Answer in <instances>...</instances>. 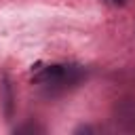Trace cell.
<instances>
[{
  "label": "cell",
  "mask_w": 135,
  "mask_h": 135,
  "mask_svg": "<svg viewBox=\"0 0 135 135\" xmlns=\"http://www.w3.org/2000/svg\"><path fill=\"white\" fill-rule=\"evenodd\" d=\"M105 4H110V6H122L127 0H103Z\"/></svg>",
  "instance_id": "cell-1"
}]
</instances>
